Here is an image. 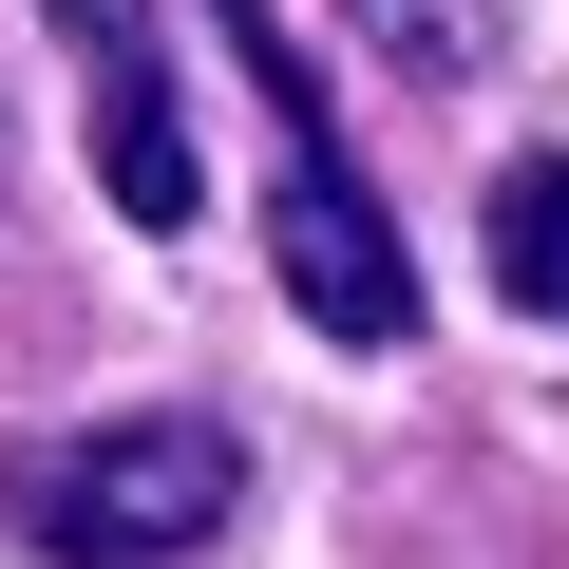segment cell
<instances>
[{
    "instance_id": "obj_1",
    "label": "cell",
    "mask_w": 569,
    "mask_h": 569,
    "mask_svg": "<svg viewBox=\"0 0 569 569\" xmlns=\"http://www.w3.org/2000/svg\"><path fill=\"white\" fill-rule=\"evenodd\" d=\"M209 39H228V77H247V114H266V266H284V305H305V342L399 361V342H418V247H399V209L361 190L305 39H284L266 0H209Z\"/></svg>"
},
{
    "instance_id": "obj_2",
    "label": "cell",
    "mask_w": 569,
    "mask_h": 569,
    "mask_svg": "<svg viewBox=\"0 0 569 569\" xmlns=\"http://www.w3.org/2000/svg\"><path fill=\"white\" fill-rule=\"evenodd\" d=\"M0 531H20L39 569H190V550L247 531V437L190 418V399L39 437V456H0Z\"/></svg>"
},
{
    "instance_id": "obj_3",
    "label": "cell",
    "mask_w": 569,
    "mask_h": 569,
    "mask_svg": "<svg viewBox=\"0 0 569 569\" xmlns=\"http://www.w3.org/2000/svg\"><path fill=\"white\" fill-rule=\"evenodd\" d=\"M39 20H58L77 114H96V190L171 247V228L209 209V171H190V114H171V39H152V0H39Z\"/></svg>"
},
{
    "instance_id": "obj_4",
    "label": "cell",
    "mask_w": 569,
    "mask_h": 569,
    "mask_svg": "<svg viewBox=\"0 0 569 569\" xmlns=\"http://www.w3.org/2000/svg\"><path fill=\"white\" fill-rule=\"evenodd\" d=\"M475 247H493V305L512 323H569V152H512L475 190Z\"/></svg>"
},
{
    "instance_id": "obj_5",
    "label": "cell",
    "mask_w": 569,
    "mask_h": 569,
    "mask_svg": "<svg viewBox=\"0 0 569 569\" xmlns=\"http://www.w3.org/2000/svg\"><path fill=\"white\" fill-rule=\"evenodd\" d=\"M380 20V58H418V77H493V0H361Z\"/></svg>"
}]
</instances>
